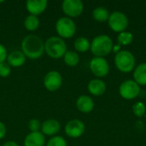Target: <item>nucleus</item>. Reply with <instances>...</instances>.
Segmentation results:
<instances>
[{"label":"nucleus","mask_w":146,"mask_h":146,"mask_svg":"<svg viewBox=\"0 0 146 146\" xmlns=\"http://www.w3.org/2000/svg\"><path fill=\"white\" fill-rule=\"evenodd\" d=\"M88 91L91 94L94 96H102L105 91H106V85L105 83L99 80V79H94L92 80L88 83Z\"/></svg>","instance_id":"f3484780"},{"label":"nucleus","mask_w":146,"mask_h":146,"mask_svg":"<svg viewBox=\"0 0 146 146\" xmlns=\"http://www.w3.org/2000/svg\"><path fill=\"white\" fill-rule=\"evenodd\" d=\"M21 50L26 57L32 60L38 59L44 52V43L38 36L30 34L22 39Z\"/></svg>","instance_id":"f257e3e1"},{"label":"nucleus","mask_w":146,"mask_h":146,"mask_svg":"<svg viewBox=\"0 0 146 146\" xmlns=\"http://www.w3.org/2000/svg\"><path fill=\"white\" fill-rule=\"evenodd\" d=\"M3 146H19L18 144L16 142H14V141H8V142H5Z\"/></svg>","instance_id":"c756f323"},{"label":"nucleus","mask_w":146,"mask_h":146,"mask_svg":"<svg viewBox=\"0 0 146 146\" xmlns=\"http://www.w3.org/2000/svg\"><path fill=\"white\" fill-rule=\"evenodd\" d=\"M24 27L27 31L33 32L38 28L39 27V20L38 16L29 15L25 18L24 21Z\"/></svg>","instance_id":"412c9836"},{"label":"nucleus","mask_w":146,"mask_h":146,"mask_svg":"<svg viewBox=\"0 0 146 146\" xmlns=\"http://www.w3.org/2000/svg\"><path fill=\"white\" fill-rule=\"evenodd\" d=\"M26 59H27V57L22 53V51L15 50L8 55L7 62L9 64L10 67L18 68V67L22 66L26 62Z\"/></svg>","instance_id":"dca6fc26"},{"label":"nucleus","mask_w":146,"mask_h":146,"mask_svg":"<svg viewBox=\"0 0 146 146\" xmlns=\"http://www.w3.org/2000/svg\"><path fill=\"white\" fill-rule=\"evenodd\" d=\"M7 56H8V54H7V50L5 46L0 44V63L5 62V60L7 59Z\"/></svg>","instance_id":"cd10ccee"},{"label":"nucleus","mask_w":146,"mask_h":146,"mask_svg":"<svg viewBox=\"0 0 146 146\" xmlns=\"http://www.w3.org/2000/svg\"><path fill=\"white\" fill-rule=\"evenodd\" d=\"M110 27L116 33L124 32L128 26V18L127 15L120 11H115L110 14L108 20Z\"/></svg>","instance_id":"423d86ee"},{"label":"nucleus","mask_w":146,"mask_h":146,"mask_svg":"<svg viewBox=\"0 0 146 146\" xmlns=\"http://www.w3.org/2000/svg\"><path fill=\"white\" fill-rule=\"evenodd\" d=\"M3 3V1H0V3Z\"/></svg>","instance_id":"7c9ffc66"},{"label":"nucleus","mask_w":146,"mask_h":146,"mask_svg":"<svg viewBox=\"0 0 146 146\" xmlns=\"http://www.w3.org/2000/svg\"><path fill=\"white\" fill-rule=\"evenodd\" d=\"M133 40V35L131 32L124 31L118 34L117 36V41L121 45H128L130 44Z\"/></svg>","instance_id":"5701e85b"},{"label":"nucleus","mask_w":146,"mask_h":146,"mask_svg":"<svg viewBox=\"0 0 146 146\" xmlns=\"http://www.w3.org/2000/svg\"><path fill=\"white\" fill-rule=\"evenodd\" d=\"M110 12L107 9L104 7H98L96 8L93 12H92V16L93 18L99 22H104L109 20L110 18Z\"/></svg>","instance_id":"6ab92c4d"},{"label":"nucleus","mask_w":146,"mask_h":146,"mask_svg":"<svg viewBox=\"0 0 146 146\" xmlns=\"http://www.w3.org/2000/svg\"><path fill=\"white\" fill-rule=\"evenodd\" d=\"M45 145V137L41 132L30 133L24 140V146H44Z\"/></svg>","instance_id":"2eb2a0df"},{"label":"nucleus","mask_w":146,"mask_h":146,"mask_svg":"<svg viewBox=\"0 0 146 146\" xmlns=\"http://www.w3.org/2000/svg\"><path fill=\"white\" fill-rule=\"evenodd\" d=\"M48 2L46 0H29L26 3L27 10L32 15L38 16L41 15L47 8Z\"/></svg>","instance_id":"f8f14e48"},{"label":"nucleus","mask_w":146,"mask_h":146,"mask_svg":"<svg viewBox=\"0 0 146 146\" xmlns=\"http://www.w3.org/2000/svg\"><path fill=\"white\" fill-rule=\"evenodd\" d=\"M62 85V74L55 70L50 71L44 78V86L50 92H56Z\"/></svg>","instance_id":"9d476101"},{"label":"nucleus","mask_w":146,"mask_h":146,"mask_svg":"<svg viewBox=\"0 0 146 146\" xmlns=\"http://www.w3.org/2000/svg\"><path fill=\"white\" fill-rule=\"evenodd\" d=\"M76 107L82 113H90L94 109V102L92 98L86 95L80 96L76 100Z\"/></svg>","instance_id":"4468645a"},{"label":"nucleus","mask_w":146,"mask_h":146,"mask_svg":"<svg viewBox=\"0 0 146 146\" xmlns=\"http://www.w3.org/2000/svg\"><path fill=\"white\" fill-rule=\"evenodd\" d=\"M63 61L66 65L69 67H75L78 65L80 62V56L79 55L73 50H67L65 55L63 56Z\"/></svg>","instance_id":"aec40b11"},{"label":"nucleus","mask_w":146,"mask_h":146,"mask_svg":"<svg viewBox=\"0 0 146 146\" xmlns=\"http://www.w3.org/2000/svg\"><path fill=\"white\" fill-rule=\"evenodd\" d=\"M133 78L139 86H146V62L139 64L134 69Z\"/></svg>","instance_id":"a211bd4d"},{"label":"nucleus","mask_w":146,"mask_h":146,"mask_svg":"<svg viewBox=\"0 0 146 146\" xmlns=\"http://www.w3.org/2000/svg\"><path fill=\"white\" fill-rule=\"evenodd\" d=\"M74 46L79 52H86L91 48L90 41L85 37H79L75 39Z\"/></svg>","instance_id":"4be33fe9"},{"label":"nucleus","mask_w":146,"mask_h":146,"mask_svg":"<svg viewBox=\"0 0 146 146\" xmlns=\"http://www.w3.org/2000/svg\"><path fill=\"white\" fill-rule=\"evenodd\" d=\"M145 5H146V3H145Z\"/></svg>","instance_id":"2f4dec72"},{"label":"nucleus","mask_w":146,"mask_h":146,"mask_svg":"<svg viewBox=\"0 0 146 146\" xmlns=\"http://www.w3.org/2000/svg\"><path fill=\"white\" fill-rule=\"evenodd\" d=\"M6 133H7V129H6L5 125L2 121H0V139H3L5 137Z\"/></svg>","instance_id":"c85d7f7f"},{"label":"nucleus","mask_w":146,"mask_h":146,"mask_svg":"<svg viewBox=\"0 0 146 146\" xmlns=\"http://www.w3.org/2000/svg\"><path fill=\"white\" fill-rule=\"evenodd\" d=\"M10 73H11V67L8 62H3L0 63V77L6 78L9 76Z\"/></svg>","instance_id":"a878e982"},{"label":"nucleus","mask_w":146,"mask_h":146,"mask_svg":"<svg viewBox=\"0 0 146 146\" xmlns=\"http://www.w3.org/2000/svg\"><path fill=\"white\" fill-rule=\"evenodd\" d=\"M61 128L60 122L55 119H48L41 125V133L44 135L53 136L56 134Z\"/></svg>","instance_id":"ddd939ff"},{"label":"nucleus","mask_w":146,"mask_h":146,"mask_svg":"<svg viewBox=\"0 0 146 146\" xmlns=\"http://www.w3.org/2000/svg\"><path fill=\"white\" fill-rule=\"evenodd\" d=\"M85 124L83 121L74 119L69 121L65 126V133L73 139L80 138L85 133Z\"/></svg>","instance_id":"9b49d317"},{"label":"nucleus","mask_w":146,"mask_h":146,"mask_svg":"<svg viewBox=\"0 0 146 146\" xmlns=\"http://www.w3.org/2000/svg\"><path fill=\"white\" fill-rule=\"evenodd\" d=\"M146 111V107L144 103L137 102L133 105V112L137 117H142L145 115Z\"/></svg>","instance_id":"b1692460"},{"label":"nucleus","mask_w":146,"mask_h":146,"mask_svg":"<svg viewBox=\"0 0 146 146\" xmlns=\"http://www.w3.org/2000/svg\"><path fill=\"white\" fill-rule=\"evenodd\" d=\"M56 31L60 38H70L76 32L74 21L68 17H61L56 22Z\"/></svg>","instance_id":"39448f33"},{"label":"nucleus","mask_w":146,"mask_h":146,"mask_svg":"<svg viewBox=\"0 0 146 146\" xmlns=\"http://www.w3.org/2000/svg\"><path fill=\"white\" fill-rule=\"evenodd\" d=\"M115 64L122 73H129L135 67V57L128 50H120L115 56Z\"/></svg>","instance_id":"20e7f679"},{"label":"nucleus","mask_w":146,"mask_h":146,"mask_svg":"<svg viewBox=\"0 0 146 146\" xmlns=\"http://www.w3.org/2000/svg\"><path fill=\"white\" fill-rule=\"evenodd\" d=\"M46 146H67V142L62 137L55 136L47 142Z\"/></svg>","instance_id":"393cba45"},{"label":"nucleus","mask_w":146,"mask_h":146,"mask_svg":"<svg viewBox=\"0 0 146 146\" xmlns=\"http://www.w3.org/2000/svg\"><path fill=\"white\" fill-rule=\"evenodd\" d=\"M44 51L50 57L58 59L67 52V44L62 38L52 36L44 42Z\"/></svg>","instance_id":"7ed1b4c3"},{"label":"nucleus","mask_w":146,"mask_h":146,"mask_svg":"<svg viewBox=\"0 0 146 146\" xmlns=\"http://www.w3.org/2000/svg\"><path fill=\"white\" fill-rule=\"evenodd\" d=\"M41 122L38 119H32L28 122V128L31 131V133H35V132H40L39 130L41 129Z\"/></svg>","instance_id":"bb28decb"},{"label":"nucleus","mask_w":146,"mask_h":146,"mask_svg":"<svg viewBox=\"0 0 146 146\" xmlns=\"http://www.w3.org/2000/svg\"><path fill=\"white\" fill-rule=\"evenodd\" d=\"M113 41L108 35H98L91 43V51L96 57L108 56L113 50Z\"/></svg>","instance_id":"f03ea898"},{"label":"nucleus","mask_w":146,"mask_h":146,"mask_svg":"<svg viewBox=\"0 0 146 146\" xmlns=\"http://www.w3.org/2000/svg\"><path fill=\"white\" fill-rule=\"evenodd\" d=\"M62 9L67 17H78L83 13L84 4L80 0H64Z\"/></svg>","instance_id":"6e6552de"},{"label":"nucleus","mask_w":146,"mask_h":146,"mask_svg":"<svg viewBox=\"0 0 146 146\" xmlns=\"http://www.w3.org/2000/svg\"><path fill=\"white\" fill-rule=\"evenodd\" d=\"M119 92L123 98L127 100H132L139 96L140 92V86L134 80H127L121 84Z\"/></svg>","instance_id":"0eeeda50"},{"label":"nucleus","mask_w":146,"mask_h":146,"mask_svg":"<svg viewBox=\"0 0 146 146\" xmlns=\"http://www.w3.org/2000/svg\"><path fill=\"white\" fill-rule=\"evenodd\" d=\"M90 69L92 74L99 78L105 77L110 72V65L104 57H93L90 62Z\"/></svg>","instance_id":"1a4fd4ad"}]
</instances>
